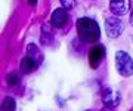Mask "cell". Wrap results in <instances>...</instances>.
Segmentation results:
<instances>
[{
	"label": "cell",
	"instance_id": "cell-12",
	"mask_svg": "<svg viewBox=\"0 0 133 111\" xmlns=\"http://www.w3.org/2000/svg\"><path fill=\"white\" fill-rule=\"evenodd\" d=\"M6 83L9 84V86H18L19 83H21V79L16 73H9L8 76H6Z\"/></svg>",
	"mask_w": 133,
	"mask_h": 111
},
{
	"label": "cell",
	"instance_id": "cell-6",
	"mask_svg": "<svg viewBox=\"0 0 133 111\" xmlns=\"http://www.w3.org/2000/svg\"><path fill=\"white\" fill-rule=\"evenodd\" d=\"M109 9L115 16H118V15L121 16V15H126L130 10V3H129V0H111L109 2Z\"/></svg>",
	"mask_w": 133,
	"mask_h": 111
},
{
	"label": "cell",
	"instance_id": "cell-3",
	"mask_svg": "<svg viewBox=\"0 0 133 111\" xmlns=\"http://www.w3.org/2000/svg\"><path fill=\"white\" fill-rule=\"evenodd\" d=\"M105 30L111 39H117L123 33V22L117 16H108L105 19Z\"/></svg>",
	"mask_w": 133,
	"mask_h": 111
},
{
	"label": "cell",
	"instance_id": "cell-5",
	"mask_svg": "<svg viewBox=\"0 0 133 111\" xmlns=\"http://www.w3.org/2000/svg\"><path fill=\"white\" fill-rule=\"evenodd\" d=\"M104 56H105V48L102 44H98L95 48H92L90 52H89V65L92 68H98L101 61L104 59Z\"/></svg>",
	"mask_w": 133,
	"mask_h": 111
},
{
	"label": "cell",
	"instance_id": "cell-11",
	"mask_svg": "<svg viewBox=\"0 0 133 111\" xmlns=\"http://www.w3.org/2000/svg\"><path fill=\"white\" fill-rule=\"evenodd\" d=\"M50 42H52V31H50L48 24H43L42 25V43L48 44Z\"/></svg>",
	"mask_w": 133,
	"mask_h": 111
},
{
	"label": "cell",
	"instance_id": "cell-13",
	"mask_svg": "<svg viewBox=\"0 0 133 111\" xmlns=\"http://www.w3.org/2000/svg\"><path fill=\"white\" fill-rule=\"evenodd\" d=\"M59 2H61L62 8H65V9H72L76 6V0H59Z\"/></svg>",
	"mask_w": 133,
	"mask_h": 111
},
{
	"label": "cell",
	"instance_id": "cell-10",
	"mask_svg": "<svg viewBox=\"0 0 133 111\" xmlns=\"http://www.w3.org/2000/svg\"><path fill=\"white\" fill-rule=\"evenodd\" d=\"M16 110V101L12 96H6L2 102V111H15Z\"/></svg>",
	"mask_w": 133,
	"mask_h": 111
},
{
	"label": "cell",
	"instance_id": "cell-14",
	"mask_svg": "<svg viewBox=\"0 0 133 111\" xmlns=\"http://www.w3.org/2000/svg\"><path fill=\"white\" fill-rule=\"evenodd\" d=\"M36 3H37V0H28V5L30 6H34Z\"/></svg>",
	"mask_w": 133,
	"mask_h": 111
},
{
	"label": "cell",
	"instance_id": "cell-7",
	"mask_svg": "<svg viewBox=\"0 0 133 111\" xmlns=\"http://www.w3.org/2000/svg\"><path fill=\"white\" fill-rule=\"evenodd\" d=\"M102 102L107 105V108H115L120 104V93L112 89H105L102 93Z\"/></svg>",
	"mask_w": 133,
	"mask_h": 111
},
{
	"label": "cell",
	"instance_id": "cell-15",
	"mask_svg": "<svg viewBox=\"0 0 133 111\" xmlns=\"http://www.w3.org/2000/svg\"><path fill=\"white\" fill-rule=\"evenodd\" d=\"M129 21H130V24L133 25V10H132V14H130V16H129Z\"/></svg>",
	"mask_w": 133,
	"mask_h": 111
},
{
	"label": "cell",
	"instance_id": "cell-2",
	"mask_svg": "<svg viewBox=\"0 0 133 111\" xmlns=\"http://www.w3.org/2000/svg\"><path fill=\"white\" fill-rule=\"evenodd\" d=\"M115 68L120 76L129 77L133 74V59L127 52L117 50L115 52Z\"/></svg>",
	"mask_w": 133,
	"mask_h": 111
},
{
	"label": "cell",
	"instance_id": "cell-1",
	"mask_svg": "<svg viewBox=\"0 0 133 111\" xmlns=\"http://www.w3.org/2000/svg\"><path fill=\"white\" fill-rule=\"evenodd\" d=\"M76 27H77V34H78L81 42H84V43H95V42L99 40L101 28L95 19L87 18V16L78 18L76 22Z\"/></svg>",
	"mask_w": 133,
	"mask_h": 111
},
{
	"label": "cell",
	"instance_id": "cell-9",
	"mask_svg": "<svg viewBox=\"0 0 133 111\" xmlns=\"http://www.w3.org/2000/svg\"><path fill=\"white\" fill-rule=\"evenodd\" d=\"M34 68H37V67H36V64H34L28 56L22 58V61H21V64H19V70L24 73V74H30Z\"/></svg>",
	"mask_w": 133,
	"mask_h": 111
},
{
	"label": "cell",
	"instance_id": "cell-4",
	"mask_svg": "<svg viewBox=\"0 0 133 111\" xmlns=\"http://www.w3.org/2000/svg\"><path fill=\"white\" fill-rule=\"evenodd\" d=\"M68 22V14H66L65 8H58L53 10L52 16H50V24L55 28H62L65 27V24Z\"/></svg>",
	"mask_w": 133,
	"mask_h": 111
},
{
	"label": "cell",
	"instance_id": "cell-8",
	"mask_svg": "<svg viewBox=\"0 0 133 111\" xmlns=\"http://www.w3.org/2000/svg\"><path fill=\"white\" fill-rule=\"evenodd\" d=\"M27 56H28L34 64H36V67H38L40 64L43 62V53L42 50L36 46L34 43H30L27 46Z\"/></svg>",
	"mask_w": 133,
	"mask_h": 111
}]
</instances>
